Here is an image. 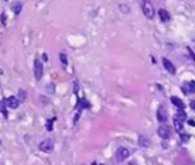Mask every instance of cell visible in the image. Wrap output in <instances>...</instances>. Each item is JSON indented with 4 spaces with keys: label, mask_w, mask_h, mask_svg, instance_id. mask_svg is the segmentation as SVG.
<instances>
[{
    "label": "cell",
    "mask_w": 195,
    "mask_h": 165,
    "mask_svg": "<svg viewBox=\"0 0 195 165\" xmlns=\"http://www.w3.org/2000/svg\"><path fill=\"white\" fill-rule=\"evenodd\" d=\"M156 117H158V121L160 122H164L167 120V111H166L164 106H159V109L156 112Z\"/></svg>",
    "instance_id": "obj_6"
},
{
    "label": "cell",
    "mask_w": 195,
    "mask_h": 165,
    "mask_svg": "<svg viewBox=\"0 0 195 165\" xmlns=\"http://www.w3.org/2000/svg\"><path fill=\"white\" fill-rule=\"evenodd\" d=\"M88 106H90V104H88L87 101L84 100V98H79V100H77L76 109H79V111H82V108H88Z\"/></svg>",
    "instance_id": "obj_14"
},
{
    "label": "cell",
    "mask_w": 195,
    "mask_h": 165,
    "mask_svg": "<svg viewBox=\"0 0 195 165\" xmlns=\"http://www.w3.org/2000/svg\"><path fill=\"white\" fill-rule=\"evenodd\" d=\"M5 105H7V101L5 100H1L0 101V112H1L3 114H4V117H7V109H5Z\"/></svg>",
    "instance_id": "obj_16"
},
{
    "label": "cell",
    "mask_w": 195,
    "mask_h": 165,
    "mask_svg": "<svg viewBox=\"0 0 195 165\" xmlns=\"http://www.w3.org/2000/svg\"><path fill=\"white\" fill-rule=\"evenodd\" d=\"M190 106H191V108H192V109H194V111H195V100L190 103Z\"/></svg>",
    "instance_id": "obj_23"
},
{
    "label": "cell",
    "mask_w": 195,
    "mask_h": 165,
    "mask_svg": "<svg viewBox=\"0 0 195 165\" xmlns=\"http://www.w3.org/2000/svg\"><path fill=\"white\" fill-rule=\"evenodd\" d=\"M174 128H175V130L178 133L183 132V122H182L180 120H178L176 117H174Z\"/></svg>",
    "instance_id": "obj_12"
},
{
    "label": "cell",
    "mask_w": 195,
    "mask_h": 165,
    "mask_svg": "<svg viewBox=\"0 0 195 165\" xmlns=\"http://www.w3.org/2000/svg\"><path fill=\"white\" fill-rule=\"evenodd\" d=\"M55 117H52V119H50V120H48V122H47V129L48 130H52V122L53 121H55Z\"/></svg>",
    "instance_id": "obj_19"
},
{
    "label": "cell",
    "mask_w": 195,
    "mask_h": 165,
    "mask_svg": "<svg viewBox=\"0 0 195 165\" xmlns=\"http://www.w3.org/2000/svg\"><path fill=\"white\" fill-rule=\"evenodd\" d=\"M11 9H12L13 12L16 13V15H19V13H20V11H21V3L20 1L12 3V5H11Z\"/></svg>",
    "instance_id": "obj_13"
},
{
    "label": "cell",
    "mask_w": 195,
    "mask_h": 165,
    "mask_svg": "<svg viewBox=\"0 0 195 165\" xmlns=\"http://www.w3.org/2000/svg\"><path fill=\"white\" fill-rule=\"evenodd\" d=\"M39 149L42 152L50 153V152H52V149H53V141L51 140V138H45L44 141H42V143L39 144Z\"/></svg>",
    "instance_id": "obj_2"
},
{
    "label": "cell",
    "mask_w": 195,
    "mask_h": 165,
    "mask_svg": "<svg viewBox=\"0 0 195 165\" xmlns=\"http://www.w3.org/2000/svg\"><path fill=\"white\" fill-rule=\"evenodd\" d=\"M43 59H44V61H45V60H47V59H48V57H47V55H45V53H43Z\"/></svg>",
    "instance_id": "obj_26"
},
{
    "label": "cell",
    "mask_w": 195,
    "mask_h": 165,
    "mask_svg": "<svg viewBox=\"0 0 195 165\" xmlns=\"http://www.w3.org/2000/svg\"><path fill=\"white\" fill-rule=\"evenodd\" d=\"M175 117H176V119H178V120H180L182 122H183L184 120L187 119V114H186V112H184L183 109H178V112H176Z\"/></svg>",
    "instance_id": "obj_15"
},
{
    "label": "cell",
    "mask_w": 195,
    "mask_h": 165,
    "mask_svg": "<svg viewBox=\"0 0 195 165\" xmlns=\"http://www.w3.org/2000/svg\"><path fill=\"white\" fill-rule=\"evenodd\" d=\"M5 101H7V105L9 106L11 109H16L19 106V100H18V97H15V96H11V97L5 98Z\"/></svg>",
    "instance_id": "obj_8"
},
{
    "label": "cell",
    "mask_w": 195,
    "mask_h": 165,
    "mask_svg": "<svg viewBox=\"0 0 195 165\" xmlns=\"http://www.w3.org/2000/svg\"><path fill=\"white\" fill-rule=\"evenodd\" d=\"M120 8H122V9H123V12H124V13H127V12H128L127 7H124V5H122V7H120Z\"/></svg>",
    "instance_id": "obj_24"
},
{
    "label": "cell",
    "mask_w": 195,
    "mask_h": 165,
    "mask_svg": "<svg viewBox=\"0 0 195 165\" xmlns=\"http://www.w3.org/2000/svg\"><path fill=\"white\" fill-rule=\"evenodd\" d=\"M182 92L183 93H195V81H188L184 85H182Z\"/></svg>",
    "instance_id": "obj_7"
},
{
    "label": "cell",
    "mask_w": 195,
    "mask_h": 165,
    "mask_svg": "<svg viewBox=\"0 0 195 165\" xmlns=\"http://www.w3.org/2000/svg\"><path fill=\"white\" fill-rule=\"evenodd\" d=\"M34 75H35V79L39 81L43 76V64L42 61L39 60H35L34 61Z\"/></svg>",
    "instance_id": "obj_4"
},
{
    "label": "cell",
    "mask_w": 195,
    "mask_h": 165,
    "mask_svg": "<svg viewBox=\"0 0 195 165\" xmlns=\"http://www.w3.org/2000/svg\"><path fill=\"white\" fill-rule=\"evenodd\" d=\"M180 138H182V141H183V143H187V141L190 140V136L186 135V133H180Z\"/></svg>",
    "instance_id": "obj_20"
},
{
    "label": "cell",
    "mask_w": 195,
    "mask_h": 165,
    "mask_svg": "<svg viewBox=\"0 0 195 165\" xmlns=\"http://www.w3.org/2000/svg\"><path fill=\"white\" fill-rule=\"evenodd\" d=\"M158 135H159V137H162L163 140H167L171 135V128L166 124H162L158 128Z\"/></svg>",
    "instance_id": "obj_3"
},
{
    "label": "cell",
    "mask_w": 195,
    "mask_h": 165,
    "mask_svg": "<svg viewBox=\"0 0 195 165\" xmlns=\"http://www.w3.org/2000/svg\"><path fill=\"white\" fill-rule=\"evenodd\" d=\"M188 124L191 125V127H195V121H194V120H190V121H188Z\"/></svg>",
    "instance_id": "obj_25"
},
{
    "label": "cell",
    "mask_w": 195,
    "mask_h": 165,
    "mask_svg": "<svg viewBox=\"0 0 195 165\" xmlns=\"http://www.w3.org/2000/svg\"><path fill=\"white\" fill-rule=\"evenodd\" d=\"M140 5H142V11H143L144 16L148 19H152L154 17V5H152L151 0H142L140 1Z\"/></svg>",
    "instance_id": "obj_1"
},
{
    "label": "cell",
    "mask_w": 195,
    "mask_h": 165,
    "mask_svg": "<svg viewBox=\"0 0 195 165\" xmlns=\"http://www.w3.org/2000/svg\"><path fill=\"white\" fill-rule=\"evenodd\" d=\"M26 96H27L26 90H19V97H20L21 100H24V98H26Z\"/></svg>",
    "instance_id": "obj_21"
},
{
    "label": "cell",
    "mask_w": 195,
    "mask_h": 165,
    "mask_svg": "<svg viewBox=\"0 0 195 165\" xmlns=\"http://www.w3.org/2000/svg\"><path fill=\"white\" fill-rule=\"evenodd\" d=\"M52 88H53V85H52V84H48V92H50V93H52V92H53Z\"/></svg>",
    "instance_id": "obj_22"
},
{
    "label": "cell",
    "mask_w": 195,
    "mask_h": 165,
    "mask_svg": "<svg viewBox=\"0 0 195 165\" xmlns=\"http://www.w3.org/2000/svg\"><path fill=\"white\" fill-rule=\"evenodd\" d=\"M92 165H96V164H92Z\"/></svg>",
    "instance_id": "obj_27"
},
{
    "label": "cell",
    "mask_w": 195,
    "mask_h": 165,
    "mask_svg": "<svg viewBox=\"0 0 195 165\" xmlns=\"http://www.w3.org/2000/svg\"><path fill=\"white\" fill-rule=\"evenodd\" d=\"M158 15H159L160 21H163V23H167V21L171 19V15L168 13V11H167V9H159Z\"/></svg>",
    "instance_id": "obj_9"
},
{
    "label": "cell",
    "mask_w": 195,
    "mask_h": 165,
    "mask_svg": "<svg viewBox=\"0 0 195 165\" xmlns=\"http://www.w3.org/2000/svg\"><path fill=\"white\" fill-rule=\"evenodd\" d=\"M163 65H164V68L167 69L170 73H172V75H175V72H176V69H175V67H174V64L171 63L170 60H167V59H163Z\"/></svg>",
    "instance_id": "obj_10"
},
{
    "label": "cell",
    "mask_w": 195,
    "mask_h": 165,
    "mask_svg": "<svg viewBox=\"0 0 195 165\" xmlns=\"http://www.w3.org/2000/svg\"><path fill=\"white\" fill-rule=\"evenodd\" d=\"M139 145L140 146H148L150 145V143H148L146 136H140V137H139Z\"/></svg>",
    "instance_id": "obj_17"
},
{
    "label": "cell",
    "mask_w": 195,
    "mask_h": 165,
    "mask_svg": "<svg viewBox=\"0 0 195 165\" xmlns=\"http://www.w3.org/2000/svg\"><path fill=\"white\" fill-rule=\"evenodd\" d=\"M128 156H130V151H128L127 148H124V146L118 148V151H116V160L118 161H124Z\"/></svg>",
    "instance_id": "obj_5"
},
{
    "label": "cell",
    "mask_w": 195,
    "mask_h": 165,
    "mask_svg": "<svg viewBox=\"0 0 195 165\" xmlns=\"http://www.w3.org/2000/svg\"><path fill=\"white\" fill-rule=\"evenodd\" d=\"M59 59H60V61H61L63 65H67V56L64 55V53H60V55H59Z\"/></svg>",
    "instance_id": "obj_18"
},
{
    "label": "cell",
    "mask_w": 195,
    "mask_h": 165,
    "mask_svg": "<svg viewBox=\"0 0 195 165\" xmlns=\"http://www.w3.org/2000/svg\"><path fill=\"white\" fill-rule=\"evenodd\" d=\"M171 103H172L178 109H184V103L179 97H176V96H172V97H171Z\"/></svg>",
    "instance_id": "obj_11"
}]
</instances>
